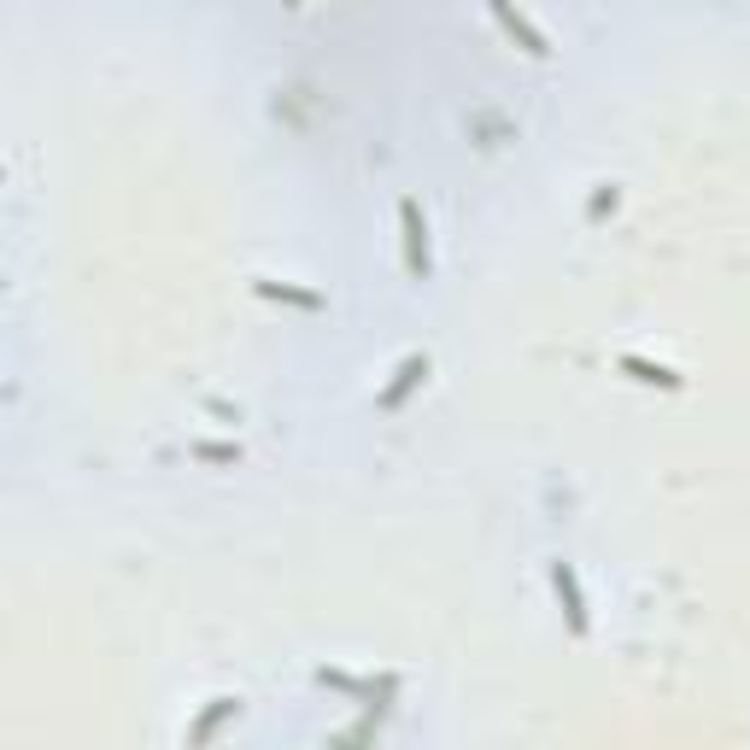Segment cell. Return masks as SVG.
<instances>
[{
  "label": "cell",
  "mask_w": 750,
  "mask_h": 750,
  "mask_svg": "<svg viewBox=\"0 0 750 750\" xmlns=\"http://www.w3.org/2000/svg\"><path fill=\"white\" fill-rule=\"evenodd\" d=\"M194 457H206V464H235V457H241V446H212V440H200Z\"/></svg>",
  "instance_id": "8"
},
{
  "label": "cell",
  "mask_w": 750,
  "mask_h": 750,
  "mask_svg": "<svg viewBox=\"0 0 750 750\" xmlns=\"http://www.w3.org/2000/svg\"><path fill=\"white\" fill-rule=\"evenodd\" d=\"M399 235H405V270L422 282L434 270V259H429V224H422V206H417L411 194L399 200Z\"/></svg>",
  "instance_id": "1"
},
{
  "label": "cell",
  "mask_w": 750,
  "mask_h": 750,
  "mask_svg": "<svg viewBox=\"0 0 750 750\" xmlns=\"http://www.w3.org/2000/svg\"><path fill=\"white\" fill-rule=\"evenodd\" d=\"M235 715H241V697H212V704L200 709V721L188 727V745H194V750H206V745H212V732L224 727V721H235Z\"/></svg>",
  "instance_id": "4"
},
{
  "label": "cell",
  "mask_w": 750,
  "mask_h": 750,
  "mask_svg": "<svg viewBox=\"0 0 750 750\" xmlns=\"http://www.w3.org/2000/svg\"><path fill=\"white\" fill-rule=\"evenodd\" d=\"M622 370L634 375V382H645V387H669V394H674V387H686V375H674L669 364H651V357H634V352L622 357Z\"/></svg>",
  "instance_id": "5"
},
{
  "label": "cell",
  "mask_w": 750,
  "mask_h": 750,
  "mask_svg": "<svg viewBox=\"0 0 750 750\" xmlns=\"http://www.w3.org/2000/svg\"><path fill=\"white\" fill-rule=\"evenodd\" d=\"M264 299H287V305H305V311H322V294H311V287H282V282H259Z\"/></svg>",
  "instance_id": "7"
},
{
  "label": "cell",
  "mask_w": 750,
  "mask_h": 750,
  "mask_svg": "<svg viewBox=\"0 0 750 750\" xmlns=\"http://www.w3.org/2000/svg\"><path fill=\"white\" fill-rule=\"evenodd\" d=\"M492 24H504L510 36H522V42H527V54H552V42H545L539 30L522 19V12H510V7H492Z\"/></svg>",
  "instance_id": "6"
},
{
  "label": "cell",
  "mask_w": 750,
  "mask_h": 750,
  "mask_svg": "<svg viewBox=\"0 0 750 750\" xmlns=\"http://www.w3.org/2000/svg\"><path fill=\"white\" fill-rule=\"evenodd\" d=\"M552 587H557L562 610H569V627H575V634H587L592 616H587V592H581V575H575V562H552Z\"/></svg>",
  "instance_id": "3"
},
{
  "label": "cell",
  "mask_w": 750,
  "mask_h": 750,
  "mask_svg": "<svg viewBox=\"0 0 750 750\" xmlns=\"http://www.w3.org/2000/svg\"><path fill=\"white\" fill-rule=\"evenodd\" d=\"M422 382H429V357H422V352H411V357H405V364L394 370V382H387L382 394H375V405H382V411H399V405L411 399Z\"/></svg>",
  "instance_id": "2"
}]
</instances>
